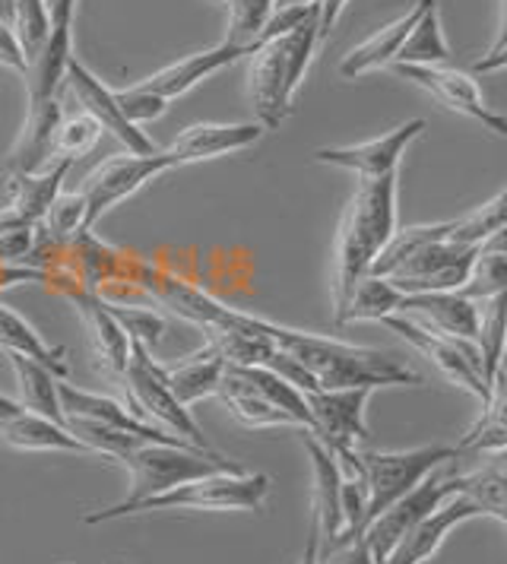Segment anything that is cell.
<instances>
[{"label": "cell", "instance_id": "cell-18", "mask_svg": "<svg viewBox=\"0 0 507 564\" xmlns=\"http://www.w3.org/2000/svg\"><path fill=\"white\" fill-rule=\"evenodd\" d=\"M48 3L51 32L48 45L39 57V64L25 74V89H29V102L39 99H54L57 89L64 86V70L67 61L74 57V17L76 0H45Z\"/></svg>", "mask_w": 507, "mask_h": 564}, {"label": "cell", "instance_id": "cell-24", "mask_svg": "<svg viewBox=\"0 0 507 564\" xmlns=\"http://www.w3.org/2000/svg\"><path fill=\"white\" fill-rule=\"evenodd\" d=\"M431 3H438V0H416L393 23H387L375 35H368L362 45H355L353 52L339 61V77L358 79L365 77V74H371V70H378V67L393 64L397 52L403 48V42L409 39V32L416 29V23L422 20V13L429 10Z\"/></svg>", "mask_w": 507, "mask_h": 564}, {"label": "cell", "instance_id": "cell-48", "mask_svg": "<svg viewBox=\"0 0 507 564\" xmlns=\"http://www.w3.org/2000/svg\"><path fill=\"white\" fill-rule=\"evenodd\" d=\"M498 70H507V45L501 52L482 54L479 61L473 64V74H498Z\"/></svg>", "mask_w": 507, "mask_h": 564}, {"label": "cell", "instance_id": "cell-11", "mask_svg": "<svg viewBox=\"0 0 507 564\" xmlns=\"http://www.w3.org/2000/svg\"><path fill=\"white\" fill-rule=\"evenodd\" d=\"M371 390L368 387H349V390H308L304 403L311 412V435L317 437L330 454L358 451L371 432L365 422Z\"/></svg>", "mask_w": 507, "mask_h": 564}, {"label": "cell", "instance_id": "cell-32", "mask_svg": "<svg viewBox=\"0 0 507 564\" xmlns=\"http://www.w3.org/2000/svg\"><path fill=\"white\" fill-rule=\"evenodd\" d=\"M463 495L479 508V517H495L507 527V447L485 454L479 469L463 476Z\"/></svg>", "mask_w": 507, "mask_h": 564}, {"label": "cell", "instance_id": "cell-20", "mask_svg": "<svg viewBox=\"0 0 507 564\" xmlns=\"http://www.w3.org/2000/svg\"><path fill=\"white\" fill-rule=\"evenodd\" d=\"M473 517H479V508L460 491L451 501H444L438 511L429 513L422 523H416L380 564H425L444 545V539L451 536V530Z\"/></svg>", "mask_w": 507, "mask_h": 564}, {"label": "cell", "instance_id": "cell-15", "mask_svg": "<svg viewBox=\"0 0 507 564\" xmlns=\"http://www.w3.org/2000/svg\"><path fill=\"white\" fill-rule=\"evenodd\" d=\"M422 133H425V118H412L400 128L387 130L384 137L355 143V147H324V150L314 153V159L321 165L355 172L358 178H384V175L400 169L403 153L412 147V140H419Z\"/></svg>", "mask_w": 507, "mask_h": 564}, {"label": "cell", "instance_id": "cell-28", "mask_svg": "<svg viewBox=\"0 0 507 564\" xmlns=\"http://www.w3.org/2000/svg\"><path fill=\"white\" fill-rule=\"evenodd\" d=\"M216 397L223 400V406L228 410V415L245 425V429H299L292 415H285L282 410H277L260 390L254 384H248L231 365L223 368V378H219V387H216Z\"/></svg>", "mask_w": 507, "mask_h": 564}, {"label": "cell", "instance_id": "cell-46", "mask_svg": "<svg viewBox=\"0 0 507 564\" xmlns=\"http://www.w3.org/2000/svg\"><path fill=\"white\" fill-rule=\"evenodd\" d=\"M20 282H48V273L42 267H10V263H0V292L10 289V285H20Z\"/></svg>", "mask_w": 507, "mask_h": 564}, {"label": "cell", "instance_id": "cell-43", "mask_svg": "<svg viewBox=\"0 0 507 564\" xmlns=\"http://www.w3.org/2000/svg\"><path fill=\"white\" fill-rule=\"evenodd\" d=\"M115 99H118V108L125 111V118L130 124H147V121H155V118H162L165 111H169V105L162 96H152L147 89H140V86H130V89H121V93H115Z\"/></svg>", "mask_w": 507, "mask_h": 564}, {"label": "cell", "instance_id": "cell-54", "mask_svg": "<svg viewBox=\"0 0 507 564\" xmlns=\"http://www.w3.org/2000/svg\"><path fill=\"white\" fill-rule=\"evenodd\" d=\"M505 368H507V365H505Z\"/></svg>", "mask_w": 507, "mask_h": 564}, {"label": "cell", "instance_id": "cell-19", "mask_svg": "<svg viewBox=\"0 0 507 564\" xmlns=\"http://www.w3.org/2000/svg\"><path fill=\"white\" fill-rule=\"evenodd\" d=\"M74 159H51L48 169L32 175H13L7 178L10 204L0 209V223L7 226H42L48 219V209L61 197V184L67 178Z\"/></svg>", "mask_w": 507, "mask_h": 564}, {"label": "cell", "instance_id": "cell-51", "mask_svg": "<svg viewBox=\"0 0 507 564\" xmlns=\"http://www.w3.org/2000/svg\"><path fill=\"white\" fill-rule=\"evenodd\" d=\"M507 45V0L501 3V23H498V35H495V42H492V48L488 52H501Z\"/></svg>", "mask_w": 507, "mask_h": 564}, {"label": "cell", "instance_id": "cell-45", "mask_svg": "<svg viewBox=\"0 0 507 564\" xmlns=\"http://www.w3.org/2000/svg\"><path fill=\"white\" fill-rule=\"evenodd\" d=\"M0 67L17 70V74L25 79L23 52H20V45H17V39H13V32H10L7 23H0Z\"/></svg>", "mask_w": 507, "mask_h": 564}, {"label": "cell", "instance_id": "cell-21", "mask_svg": "<svg viewBox=\"0 0 507 564\" xmlns=\"http://www.w3.org/2000/svg\"><path fill=\"white\" fill-rule=\"evenodd\" d=\"M397 314H406L419 321L441 336H460L476 343V327H479V311L476 299L463 292H422V295H403V305Z\"/></svg>", "mask_w": 507, "mask_h": 564}, {"label": "cell", "instance_id": "cell-42", "mask_svg": "<svg viewBox=\"0 0 507 564\" xmlns=\"http://www.w3.org/2000/svg\"><path fill=\"white\" fill-rule=\"evenodd\" d=\"M460 292L476 299V302L488 299V295H498V292H507V254L479 251L473 270H470V280H466V285Z\"/></svg>", "mask_w": 507, "mask_h": 564}, {"label": "cell", "instance_id": "cell-9", "mask_svg": "<svg viewBox=\"0 0 507 564\" xmlns=\"http://www.w3.org/2000/svg\"><path fill=\"white\" fill-rule=\"evenodd\" d=\"M479 248L473 245H460L451 238H438L422 245L419 251L406 257L403 263L384 276L390 280L403 295H422V292H460L466 280H470V270L476 263Z\"/></svg>", "mask_w": 507, "mask_h": 564}, {"label": "cell", "instance_id": "cell-12", "mask_svg": "<svg viewBox=\"0 0 507 564\" xmlns=\"http://www.w3.org/2000/svg\"><path fill=\"white\" fill-rule=\"evenodd\" d=\"M400 77H406L409 83L422 86L425 93H431L441 105H447L451 111L476 121L485 130H492L495 137H507V118L492 111L485 99H482L479 86L473 74H463V70H454V67H412V64H390Z\"/></svg>", "mask_w": 507, "mask_h": 564}, {"label": "cell", "instance_id": "cell-7", "mask_svg": "<svg viewBox=\"0 0 507 564\" xmlns=\"http://www.w3.org/2000/svg\"><path fill=\"white\" fill-rule=\"evenodd\" d=\"M177 169V162L169 153H121L108 155L99 169L86 178L79 197H83V231H93L101 216L127 200L130 194H137L147 181L159 178L162 172Z\"/></svg>", "mask_w": 507, "mask_h": 564}, {"label": "cell", "instance_id": "cell-1", "mask_svg": "<svg viewBox=\"0 0 507 564\" xmlns=\"http://www.w3.org/2000/svg\"><path fill=\"white\" fill-rule=\"evenodd\" d=\"M263 336L282 349L285 356L302 361L304 368L314 375V381L321 390H349V387H419L422 375L416 368H409L403 359H397L393 352L384 349H371V346H355V343H343L333 336L304 334V330H292L282 327L277 321L257 317Z\"/></svg>", "mask_w": 507, "mask_h": 564}, {"label": "cell", "instance_id": "cell-14", "mask_svg": "<svg viewBox=\"0 0 507 564\" xmlns=\"http://www.w3.org/2000/svg\"><path fill=\"white\" fill-rule=\"evenodd\" d=\"M248 70V96H251L257 124L263 130H277L289 111L295 93L289 89V57H285V35L257 45Z\"/></svg>", "mask_w": 507, "mask_h": 564}, {"label": "cell", "instance_id": "cell-38", "mask_svg": "<svg viewBox=\"0 0 507 564\" xmlns=\"http://www.w3.org/2000/svg\"><path fill=\"white\" fill-rule=\"evenodd\" d=\"M507 223V184L492 197V200H485L482 206H476L473 213H466V216H460V219H451V231H447V238L451 241H460V245H473V248H479L482 241L488 238V235H495V231L501 229Z\"/></svg>", "mask_w": 507, "mask_h": 564}, {"label": "cell", "instance_id": "cell-2", "mask_svg": "<svg viewBox=\"0 0 507 564\" xmlns=\"http://www.w3.org/2000/svg\"><path fill=\"white\" fill-rule=\"evenodd\" d=\"M397 191L400 172H390L384 178H358L333 251V321L346 308L355 282L368 276L375 257L397 231Z\"/></svg>", "mask_w": 507, "mask_h": 564}, {"label": "cell", "instance_id": "cell-23", "mask_svg": "<svg viewBox=\"0 0 507 564\" xmlns=\"http://www.w3.org/2000/svg\"><path fill=\"white\" fill-rule=\"evenodd\" d=\"M304 451L311 457V473H314V505H311V517L321 530V549L336 542V536L343 533V505H339V495H343V469L336 457L330 454L327 447L311 435L302 432Z\"/></svg>", "mask_w": 507, "mask_h": 564}, {"label": "cell", "instance_id": "cell-17", "mask_svg": "<svg viewBox=\"0 0 507 564\" xmlns=\"http://www.w3.org/2000/svg\"><path fill=\"white\" fill-rule=\"evenodd\" d=\"M57 397H61L64 419H86V422H96V425L125 432V435L143 437V441H155V444H177V441H184V437L169 435V432L155 429L150 422H143L140 415H133V412L127 410V403H118L115 397L89 393V390L67 384V381H57Z\"/></svg>", "mask_w": 507, "mask_h": 564}, {"label": "cell", "instance_id": "cell-25", "mask_svg": "<svg viewBox=\"0 0 507 564\" xmlns=\"http://www.w3.org/2000/svg\"><path fill=\"white\" fill-rule=\"evenodd\" d=\"M64 121V111L57 96L54 99H39L29 102L25 124L13 143V150L7 155V178L13 175H32L42 172L45 162H51V143H54V130Z\"/></svg>", "mask_w": 507, "mask_h": 564}, {"label": "cell", "instance_id": "cell-26", "mask_svg": "<svg viewBox=\"0 0 507 564\" xmlns=\"http://www.w3.org/2000/svg\"><path fill=\"white\" fill-rule=\"evenodd\" d=\"M260 137H263L260 124H209V121H203V124H191L181 130L165 153L172 155L177 165H187V162H203V159L248 150Z\"/></svg>", "mask_w": 507, "mask_h": 564}, {"label": "cell", "instance_id": "cell-37", "mask_svg": "<svg viewBox=\"0 0 507 564\" xmlns=\"http://www.w3.org/2000/svg\"><path fill=\"white\" fill-rule=\"evenodd\" d=\"M10 32L20 45L25 61V74L39 64V57L48 45L51 17L45 0H13V13H10Z\"/></svg>", "mask_w": 507, "mask_h": 564}, {"label": "cell", "instance_id": "cell-31", "mask_svg": "<svg viewBox=\"0 0 507 564\" xmlns=\"http://www.w3.org/2000/svg\"><path fill=\"white\" fill-rule=\"evenodd\" d=\"M507 365V361H505ZM495 375V381L488 384V397H485V410H482L479 422L463 435L456 444L460 454L463 451H479V454H492V451H505L507 447V368Z\"/></svg>", "mask_w": 507, "mask_h": 564}, {"label": "cell", "instance_id": "cell-6", "mask_svg": "<svg viewBox=\"0 0 507 564\" xmlns=\"http://www.w3.org/2000/svg\"><path fill=\"white\" fill-rule=\"evenodd\" d=\"M365 482H368V508H365V527L387 511L393 501H400L406 491L429 479L431 473L444 463L460 457V447L451 444H425L409 451H358Z\"/></svg>", "mask_w": 507, "mask_h": 564}, {"label": "cell", "instance_id": "cell-22", "mask_svg": "<svg viewBox=\"0 0 507 564\" xmlns=\"http://www.w3.org/2000/svg\"><path fill=\"white\" fill-rule=\"evenodd\" d=\"M64 295L74 302L83 321H86V330H89V343L99 356L101 368L111 375V378H121L127 368V359H130V336L125 334V327L115 321V314L108 311L105 299L99 292H89V289H79V285H71L64 289Z\"/></svg>", "mask_w": 507, "mask_h": 564}, {"label": "cell", "instance_id": "cell-16", "mask_svg": "<svg viewBox=\"0 0 507 564\" xmlns=\"http://www.w3.org/2000/svg\"><path fill=\"white\" fill-rule=\"evenodd\" d=\"M0 437L13 451H29V454H45V451H61V454H86L96 457L83 441H76L64 425L51 422L45 415L32 412L23 403L10 400L0 393Z\"/></svg>", "mask_w": 507, "mask_h": 564}, {"label": "cell", "instance_id": "cell-39", "mask_svg": "<svg viewBox=\"0 0 507 564\" xmlns=\"http://www.w3.org/2000/svg\"><path fill=\"white\" fill-rule=\"evenodd\" d=\"M228 32L226 45L254 52L260 42V32L273 13V0H228Z\"/></svg>", "mask_w": 507, "mask_h": 564}, {"label": "cell", "instance_id": "cell-5", "mask_svg": "<svg viewBox=\"0 0 507 564\" xmlns=\"http://www.w3.org/2000/svg\"><path fill=\"white\" fill-rule=\"evenodd\" d=\"M270 495V476L263 473H213L203 479H191L184 486L152 495L133 505L130 513L152 511H260Z\"/></svg>", "mask_w": 507, "mask_h": 564}, {"label": "cell", "instance_id": "cell-10", "mask_svg": "<svg viewBox=\"0 0 507 564\" xmlns=\"http://www.w3.org/2000/svg\"><path fill=\"white\" fill-rule=\"evenodd\" d=\"M460 491H463V476H429L412 491H406L400 501H393L380 517H375L362 533L375 562H384L416 523H422L429 513L438 511L444 501H451Z\"/></svg>", "mask_w": 507, "mask_h": 564}, {"label": "cell", "instance_id": "cell-34", "mask_svg": "<svg viewBox=\"0 0 507 564\" xmlns=\"http://www.w3.org/2000/svg\"><path fill=\"white\" fill-rule=\"evenodd\" d=\"M400 305H403V292H400L390 280L371 276V273H368V276H362V280L355 282L346 308L336 317V327H343V324H358V321H378L380 324L384 317L397 314Z\"/></svg>", "mask_w": 507, "mask_h": 564}, {"label": "cell", "instance_id": "cell-27", "mask_svg": "<svg viewBox=\"0 0 507 564\" xmlns=\"http://www.w3.org/2000/svg\"><path fill=\"white\" fill-rule=\"evenodd\" d=\"M245 48H235V45H216V48H209V52H197L191 54V57H184V61H175V64H169V67H162L159 74H152L143 83H137L140 89H147L152 96H162L165 102H175L177 96H184L187 89H194L197 83L209 77V74H216V70H223L228 64H235V61H241Z\"/></svg>", "mask_w": 507, "mask_h": 564}, {"label": "cell", "instance_id": "cell-49", "mask_svg": "<svg viewBox=\"0 0 507 564\" xmlns=\"http://www.w3.org/2000/svg\"><path fill=\"white\" fill-rule=\"evenodd\" d=\"M299 564H321V530L311 517V527H308V539H304V552Z\"/></svg>", "mask_w": 507, "mask_h": 564}, {"label": "cell", "instance_id": "cell-33", "mask_svg": "<svg viewBox=\"0 0 507 564\" xmlns=\"http://www.w3.org/2000/svg\"><path fill=\"white\" fill-rule=\"evenodd\" d=\"M476 311H479L476 349L482 356V378H485V384H492L507 361V292L479 299Z\"/></svg>", "mask_w": 507, "mask_h": 564}, {"label": "cell", "instance_id": "cell-35", "mask_svg": "<svg viewBox=\"0 0 507 564\" xmlns=\"http://www.w3.org/2000/svg\"><path fill=\"white\" fill-rule=\"evenodd\" d=\"M13 365V375H17V384H20V403L29 406L32 412L45 415L51 422L64 425V410H61V397H57V381L45 365L25 359V356H10Z\"/></svg>", "mask_w": 507, "mask_h": 564}, {"label": "cell", "instance_id": "cell-40", "mask_svg": "<svg viewBox=\"0 0 507 564\" xmlns=\"http://www.w3.org/2000/svg\"><path fill=\"white\" fill-rule=\"evenodd\" d=\"M108 311L115 314V321L125 327V334L130 336V343H140L147 349H155L162 343V336L169 334V321L165 314H159L155 308H137V305H115V302H105Z\"/></svg>", "mask_w": 507, "mask_h": 564}, {"label": "cell", "instance_id": "cell-44", "mask_svg": "<svg viewBox=\"0 0 507 564\" xmlns=\"http://www.w3.org/2000/svg\"><path fill=\"white\" fill-rule=\"evenodd\" d=\"M321 564H378L371 549L365 545V539H349L339 545H327L321 549Z\"/></svg>", "mask_w": 507, "mask_h": 564}, {"label": "cell", "instance_id": "cell-36", "mask_svg": "<svg viewBox=\"0 0 507 564\" xmlns=\"http://www.w3.org/2000/svg\"><path fill=\"white\" fill-rule=\"evenodd\" d=\"M451 45L444 39L441 29V17H438V3H431L429 10L422 13V20L416 23V29L409 32V39L403 42V48L397 52L393 64H412V67H444L451 64Z\"/></svg>", "mask_w": 507, "mask_h": 564}, {"label": "cell", "instance_id": "cell-13", "mask_svg": "<svg viewBox=\"0 0 507 564\" xmlns=\"http://www.w3.org/2000/svg\"><path fill=\"white\" fill-rule=\"evenodd\" d=\"M64 89H71V96L76 99V105L83 108V115H89L101 130H108L111 137H118V143H125L127 153H140L150 155L155 153L152 140L125 118V111L118 108V99L115 93L101 83L79 57H71L67 61V70H64Z\"/></svg>", "mask_w": 507, "mask_h": 564}, {"label": "cell", "instance_id": "cell-29", "mask_svg": "<svg viewBox=\"0 0 507 564\" xmlns=\"http://www.w3.org/2000/svg\"><path fill=\"white\" fill-rule=\"evenodd\" d=\"M223 368H226V361L219 359L209 346H203L201 352H194V356H184V359L162 365L169 390L175 393V400L184 410H191L201 400L216 397Z\"/></svg>", "mask_w": 507, "mask_h": 564}, {"label": "cell", "instance_id": "cell-41", "mask_svg": "<svg viewBox=\"0 0 507 564\" xmlns=\"http://www.w3.org/2000/svg\"><path fill=\"white\" fill-rule=\"evenodd\" d=\"M101 140V128L89 115H76L64 118L54 130V143H51V159H79V155L93 153V147Z\"/></svg>", "mask_w": 507, "mask_h": 564}, {"label": "cell", "instance_id": "cell-3", "mask_svg": "<svg viewBox=\"0 0 507 564\" xmlns=\"http://www.w3.org/2000/svg\"><path fill=\"white\" fill-rule=\"evenodd\" d=\"M127 473H130V488H127L125 501L96 511L86 517V527H99L108 520H121L127 511L140 501H147L152 495H162L169 488L184 486L191 479H203V476H213V473H245V466L235 460L223 457L219 451L213 447H194L187 441H177V444H155L147 441L140 447H133L125 460Z\"/></svg>", "mask_w": 507, "mask_h": 564}, {"label": "cell", "instance_id": "cell-53", "mask_svg": "<svg viewBox=\"0 0 507 564\" xmlns=\"http://www.w3.org/2000/svg\"><path fill=\"white\" fill-rule=\"evenodd\" d=\"M209 3H228V0H209Z\"/></svg>", "mask_w": 507, "mask_h": 564}, {"label": "cell", "instance_id": "cell-52", "mask_svg": "<svg viewBox=\"0 0 507 564\" xmlns=\"http://www.w3.org/2000/svg\"><path fill=\"white\" fill-rule=\"evenodd\" d=\"M317 0H273V10H282V7H311Z\"/></svg>", "mask_w": 507, "mask_h": 564}, {"label": "cell", "instance_id": "cell-4", "mask_svg": "<svg viewBox=\"0 0 507 564\" xmlns=\"http://www.w3.org/2000/svg\"><path fill=\"white\" fill-rule=\"evenodd\" d=\"M121 387H125L127 410L133 415H140L143 422H150L169 435L191 441L194 447H209L191 410H184L175 400V393L169 390L162 361H155L147 346L130 343V359L121 375Z\"/></svg>", "mask_w": 507, "mask_h": 564}, {"label": "cell", "instance_id": "cell-50", "mask_svg": "<svg viewBox=\"0 0 507 564\" xmlns=\"http://www.w3.org/2000/svg\"><path fill=\"white\" fill-rule=\"evenodd\" d=\"M479 251H498V254H507V223L495 235H488L479 245Z\"/></svg>", "mask_w": 507, "mask_h": 564}, {"label": "cell", "instance_id": "cell-8", "mask_svg": "<svg viewBox=\"0 0 507 564\" xmlns=\"http://www.w3.org/2000/svg\"><path fill=\"white\" fill-rule=\"evenodd\" d=\"M380 324H384L387 330H393L397 336H403L406 343H409L416 352H422V356H425L451 384L463 387L466 393L479 397L482 403H485L488 384H485V378H482V356L473 339L434 334V330L422 327L419 321H412V317H406V314H390V317H384Z\"/></svg>", "mask_w": 507, "mask_h": 564}, {"label": "cell", "instance_id": "cell-47", "mask_svg": "<svg viewBox=\"0 0 507 564\" xmlns=\"http://www.w3.org/2000/svg\"><path fill=\"white\" fill-rule=\"evenodd\" d=\"M349 0H317V10H321V20H317V32H321V42L330 35V29L336 26V20L343 17Z\"/></svg>", "mask_w": 507, "mask_h": 564}, {"label": "cell", "instance_id": "cell-30", "mask_svg": "<svg viewBox=\"0 0 507 564\" xmlns=\"http://www.w3.org/2000/svg\"><path fill=\"white\" fill-rule=\"evenodd\" d=\"M0 349L10 356H25V359L45 365L54 378H67V352L61 346H51L45 336L39 334L25 317H20L17 311H10L7 305H0Z\"/></svg>", "mask_w": 507, "mask_h": 564}]
</instances>
